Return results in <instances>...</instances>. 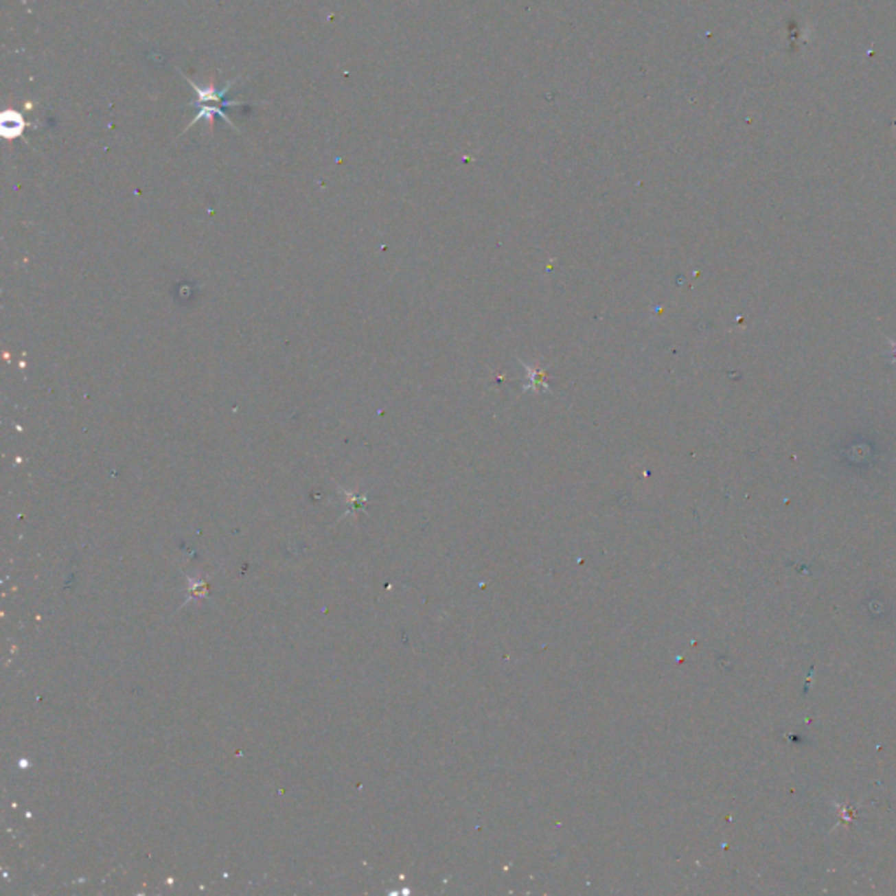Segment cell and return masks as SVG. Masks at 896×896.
I'll return each instance as SVG.
<instances>
[{
  "label": "cell",
  "instance_id": "3",
  "mask_svg": "<svg viewBox=\"0 0 896 896\" xmlns=\"http://www.w3.org/2000/svg\"><path fill=\"white\" fill-rule=\"evenodd\" d=\"M214 116H219V117H221V119H225L226 123L229 124V126H233V123H231V121H229V117L226 116L225 109H221V107H210V105H203L202 109H200V113H196V116L193 117V121H191L189 126H187V128H191V126H194V124H196V121H202V119H205V121H212V117H214ZM233 128H235V126H233Z\"/></svg>",
  "mask_w": 896,
  "mask_h": 896
},
{
  "label": "cell",
  "instance_id": "1",
  "mask_svg": "<svg viewBox=\"0 0 896 896\" xmlns=\"http://www.w3.org/2000/svg\"><path fill=\"white\" fill-rule=\"evenodd\" d=\"M187 82H189L191 88H193V91H194V95H196V100L191 102L189 105H196V104H200V102H221V104H229V102H226L225 98H226V95H228L229 89H231L233 81L228 82V84H226L222 89H218L216 86H212V84L207 86V88H202V86L194 84L191 79H187Z\"/></svg>",
  "mask_w": 896,
  "mask_h": 896
},
{
  "label": "cell",
  "instance_id": "2",
  "mask_svg": "<svg viewBox=\"0 0 896 896\" xmlns=\"http://www.w3.org/2000/svg\"><path fill=\"white\" fill-rule=\"evenodd\" d=\"M27 130V121L16 111H5L2 114V135L5 139H20Z\"/></svg>",
  "mask_w": 896,
  "mask_h": 896
}]
</instances>
